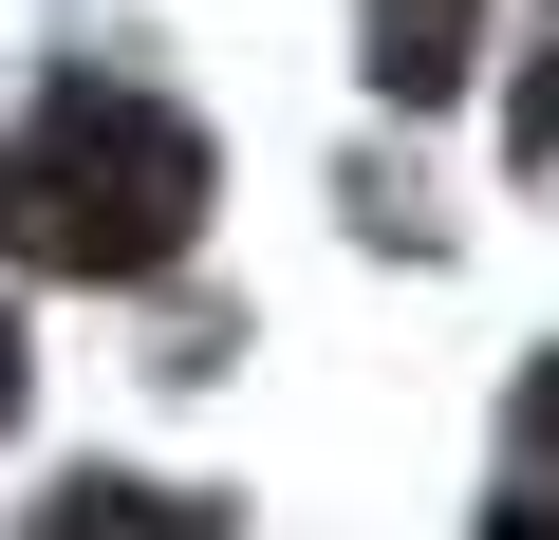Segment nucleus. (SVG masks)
<instances>
[{
	"label": "nucleus",
	"instance_id": "obj_7",
	"mask_svg": "<svg viewBox=\"0 0 559 540\" xmlns=\"http://www.w3.org/2000/svg\"><path fill=\"white\" fill-rule=\"evenodd\" d=\"M485 540H559V503H503V521H485Z\"/></svg>",
	"mask_w": 559,
	"mask_h": 540
},
{
	"label": "nucleus",
	"instance_id": "obj_6",
	"mask_svg": "<svg viewBox=\"0 0 559 540\" xmlns=\"http://www.w3.org/2000/svg\"><path fill=\"white\" fill-rule=\"evenodd\" d=\"M20 373H38V355H20V317H0V429H20Z\"/></svg>",
	"mask_w": 559,
	"mask_h": 540
},
{
	"label": "nucleus",
	"instance_id": "obj_4",
	"mask_svg": "<svg viewBox=\"0 0 559 540\" xmlns=\"http://www.w3.org/2000/svg\"><path fill=\"white\" fill-rule=\"evenodd\" d=\"M503 149H522V168H559V38L522 57V131H503Z\"/></svg>",
	"mask_w": 559,
	"mask_h": 540
},
{
	"label": "nucleus",
	"instance_id": "obj_3",
	"mask_svg": "<svg viewBox=\"0 0 559 540\" xmlns=\"http://www.w3.org/2000/svg\"><path fill=\"white\" fill-rule=\"evenodd\" d=\"M20 540H224V503H150V484H112V466H75Z\"/></svg>",
	"mask_w": 559,
	"mask_h": 540
},
{
	"label": "nucleus",
	"instance_id": "obj_2",
	"mask_svg": "<svg viewBox=\"0 0 559 540\" xmlns=\"http://www.w3.org/2000/svg\"><path fill=\"white\" fill-rule=\"evenodd\" d=\"M466 38H485V0H373V20H355V57H373V94H448L466 75Z\"/></svg>",
	"mask_w": 559,
	"mask_h": 540
},
{
	"label": "nucleus",
	"instance_id": "obj_1",
	"mask_svg": "<svg viewBox=\"0 0 559 540\" xmlns=\"http://www.w3.org/2000/svg\"><path fill=\"white\" fill-rule=\"evenodd\" d=\"M205 224V131L150 94H57L38 131H0V261L38 280H168Z\"/></svg>",
	"mask_w": 559,
	"mask_h": 540
},
{
	"label": "nucleus",
	"instance_id": "obj_5",
	"mask_svg": "<svg viewBox=\"0 0 559 540\" xmlns=\"http://www.w3.org/2000/svg\"><path fill=\"white\" fill-rule=\"evenodd\" d=\"M522 447H540V466H559V355H540V373H522Z\"/></svg>",
	"mask_w": 559,
	"mask_h": 540
}]
</instances>
